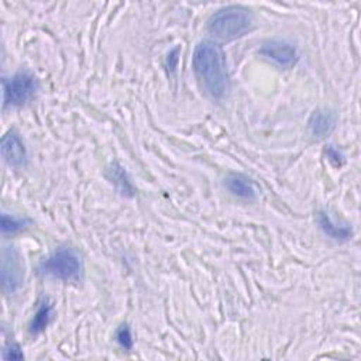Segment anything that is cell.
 <instances>
[{"label": "cell", "mask_w": 361, "mask_h": 361, "mask_svg": "<svg viewBox=\"0 0 361 361\" xmlns=\"http://www.w3.org/2000/svg\"><path fill=\"white\" fill-rule=\"evenodd\" d=\"M193 71L202 89L213 99H221L228 89V76L221 48L210 41H200L193 51Z\"/></svg>", "instance_id": "cell-1"}, {"label": "cell", "mask_w": 361, "mask_h": 361, "mask_svg": "<svg viewBox=\"0 0 361 361\" xmlns=\"http://www.w3.org/2000/svg\"><path fill=\"white\" fill-rule=\"evenodd\" d=\"M252 24L245 7L227 6L217 10L207 21V31L220 39H234L244 35Z\"/></svg>", "instance_id": "cell-2"}, {"label": "cell", "mask_w": 361, "mask_h": 361, "mask_svg": "<svg viewBox=\"0 0 361 361\" xmlns=\"http://www.w3.org/2000/svg\"><path fill=\"white\" fill-rule=\"evenodd\" d=\"M38 272L54 279L78 281L82 276L83 265L76 251L72 248H59L41 261Z\"/></svg>", "instance_id": "cell-3"}, {"label": "cell", "mask_w": 361, "mask_h": 361, "mask_svg": "<svg viewBox=\"0 0 361 361\" xmlns=\"http://www.w3.org/2000/svg\"><path fill=\"white\" fill-rule=\"evenodd\" d=\"M35 78L28 72H18L11 79H3L4 106H20L25 103L35 92Z\"/></svg>", "instance_id": "cell-4"}, {"label": "cell", "mask_w": 361, "mask_h": 361, "mask_svg": "<svg viewBox=\"0 0 361 361\" xmlns=\"http://www.w3.org/2000/svg\"><path fill=\"white\" fill-rule=\"evenodd\" d=\"M1 282L6 292L17 290L24 279L21 257L14 247H4L1 252Z\"/></svg>", "instance_id": "cell-5"}, {"label": "cell", "mask_w": 361, "mask_h": 361, "mask_svg": "<svg viewBox=\"0 0 361 361\" xmlns=\"http://www.w3.org/2000/svg\"><path fill=\"white\" fill-rule=\"evenodd\" d=\"M259 54L282 68L292 66L298 59L296 48L292 44L279 39L264 42L259 49Z\"/></svg>", "instance_id": "cell-6"}, {"label": "cell", "mask_w": 361, "mask_h": 361, "mask_svg": "<svg viewBox=\"0 0 361 361\" xmlns=\"http://www.w3.org/2000/svg\"><path fill=\"white\" fill-rule=\"evenodd\" d=\"M337 114L327 107H319L313 110L309 117L307 128L312 137L314 138H324L327 137L336 127Z\"/></svg>", "instance_id": "cell-7"}, {"label": "cell", "mask_w": 361, "mask_h": 361, "mask_svg": "<svg viewBox=\"0 0 361 361\" xmlns=\"http://www.w3.org/2000/svg\"><path fill=\"white\" fill-rule=\"evenodd\" d=\"M1 155L3 159L14 168H21L27 162V149L20 137L10 131L1 138Z\"/></svg>", "instance_id": "cell-8"}, {"label": "cell", "mask_w": 361, "mask_h": 361, "mask_svg": "<svg viewBox=\"0 0 361 361\" xmlns=\"http://www.w3.org/2000/svg\"><path fill=\"white\" fill-rule=\"evenodd\" d=\"M224 186L227 188V190L240 197V199H245V200H252L257 196L255 188L252 185V182L241 175V173H228L224 178Z\"/></svg>", "instance_id": "cell-9"}, {"label": "cell", "mask_w": 361, "mask_h": 361, "mask_svg": "<svg viewBox=\"0 0 361 361\" xmlns=\"http://www.w3.org/2000/svg\"><path fill=\"white\" fill-rule=\"evenodd\" d=\"M317 223H319V227L322 228V231L333 238V240H338V241H344V240H348L351 238V228L347 227V226H338L333 221V219L326 213V212H319L317 214Z\"/></svg>", "instance_id": "cell-10"}, {"label": "cell", "mask_w": 361, "mask_h": 361, "mask_svg": "<svg viewBox=\"0 0 361 361\" xmlns=\"http://www.w3.org/2000/svg\"><path fill=\"white\" fill-rule=\"evenodd\" d=\"M107 178L118 189L120 193L126 196H133L134 195V186L124 171V168L118 164H111L110 168L107 169Z\"/></svg>", "instance_id": "cell-11"}, {"label": "cell", "mask_w": 361, "mask_h": 361, "mask_svg": "<svg viewBox=\"0 0 361 361\" xmlns=\"http://www.w3.org/2000/svg\"><path fill=\"white\" fill-rule=\"evenodd\" d=\"M51 316H52V306L48 302H42L30 323V333L39 334L41 331H44L49 324Z\"/></svg>", "instance_id": "cell-12"}, {"label": "cell", "mask_w": 361, "mask_h": 361, "mask_svg": "<svg viewBox=\"0 0 361 361\" xmlns=\"http://www.w3.org/2000/svg\"><path fill=\"white\" fill-rule=\"evenodd\" d=\"M28 221L16 216H10L7 213L1 214V233L3 234H16L21 231Z\"/></svg>", "instance_id": "cell-13"}, {"label": "cell", "mask_w": 361, "mask_h": 361, "mask_svg": "<svg viewBox=\"0 0 361 361\" xmlns=\"http://www.w3.org/2000/svg\"><path fill=\"white\" fill-rule=\"evenodd\" d=\"M116 340L118 343V345L124 350H131L133 348V344H134V340H133V334H131V330L127 324H123L117 329L116 331Z\"/></svg>", "instance_id": "cell-14"}, {"label": "cell", "mask_w": 361, "mask_h": 361, "mask_svg": "<svg viewBox=\"0 0 361 361\" xmlns=\"http://www.w3.org/2000/svg\"><path fill=\"white\" fill-rule=\"evenodd\" d=\"M3 358L4 360H21V358H24V354L17 344H11L3 351Z\"/></svg>", "instance_id": "cell-15"}]
</instances>
